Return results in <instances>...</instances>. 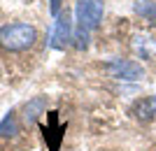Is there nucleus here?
<instances>
[{
    "label": "nucleus",
    "instance_id": "f257e3e1",
    "mask_svg": "<svg viewBox=\"0 0 156 151\" xmlns=\"http://www.w3.org/2000/svg\"><path fill=\"white\" fill-rule=\"evenodd\" d=\"M37 39V30L30 23H23V21H14V23H5L0 28V46L5 51L12 53H21L28 51Z\"/></svg>",
    "mask_w": 156,
    "mask_h": 151
},
{
    "label": "nucleus",
    "instance_id": "f03ea898",
    "mask_svg": "<svg viewBox=\"0 0 156 151\" xmlns=\"http://www.w3.org/2000/svg\"><path fill=\"white\" fill-rule=\"evenodd\" d=\"M105 14V2L103 0H77L75 2V21L79 30L91 33L103 23Z\"/></svg>",
    "mask_w": 156,
    "mask_h": 151
},
{
    "label": "nucleus",
    "instance_id": "7ed1b4c3",
    "mask_svg": "<svg viewBox=\"0 0 156 151\" xmlns=\"http://www.w3.org/2000/svg\"><path fill=\"white\" fill-rule=\"evenodd\" d=\"M105 70L112 79H121V81H137L144 77V67L130 58H112L105 65Z\"/></svg>",
    "mask_w": 156,
    "mask_h": 151
},
{
    "label": "nucleus",
    "instance_id": "20e7f679",
    "mask_svg": "<svg viewBox=\"0 0 156 151\" xmlns=\"http://www.w3.org/2000/svg\"><path fill=\"white\" fill-rule=\"evenodd\" d=\"M72 39V21H70V14L68 12H61L56 16L51 26V33H49V46L51 49H65V46L70 44Z\"/></svg>",
    "mask_w": 156,
    "mask_h": 151
},
{
    "label": "nucleus",
    "instance_id": "39448f33",
    "mask_svg": "<svg viewBox=\"0 0 156 151\" xmlns=\"http://www.w3.org/2000/svg\"><path fill=\"white\" fill-rule=\"evenodd\" d=\"M130 114L135 118H140V121L156 118V95H147V98L137 100L135 105H133V109H130Z\"/></svg>",
    "mask_w": 156,
    "mask_h": 151
},
{
    "label": "nucleus",
    "instance_id": "423d86ee",
    "mask_svg": "<svg viewBox=\"0 0 156 151\" xmlns=\"http://www.w3.org/2000/svg\"><path fill=\"white\" fill-rule=\"evenodd\" d=\"M44 109H47V98L37 95V98L28 100L26 105H23V121H26V123L37 121V116H40V114H44Z\"/></svg>",
    "mask_w": 156,
    "mask_h": 151
},
{
    "label": "nucleus",
    "instance_id": "0eeeda50",
    "mask_svg": "<svg viewBox=\"0 0 156 151\" xmlns=\"http://www.w3.org/2000/svg\"><path fill=\"white\" fill-rule=\"evenodd\" d=\"M133 9H135V14H140V19L156 23V0H135Z\"/></svg>",
    "mask_w": 156,
    "mask_h": 151
},
{
    "label": "nucleus",
    "instance_id": "6e6552de",
    "mask_svg": "<svg viewBox=\"0 0 156 151\" xmlns=\"http://www.w3.org/2000/svg\"><path fill=\"white\" fill-rule=\"evenodd\" d=\"M19 132V121H16V114L7 112L5 118L0 121V137H14Z\"/></svg>",
    "mask_w": 156,
    "mask_h": 151
},
{
    "label": "nucleus",
    "instance_id": "1a4fd4ad",
    "mask_svg": "<svg viewBox=\"0 0 156 151\" xmlns=\"http://www.w3.org/2000/svg\"><path fill=\"white\" fill-rule=\"evenodd\" d=\"M61 5H63V0H49V12L54 16H58L61 14Z\"/></svg>",
    "mask_w": 156,
    "mask_h": 151
}]
</instances>
